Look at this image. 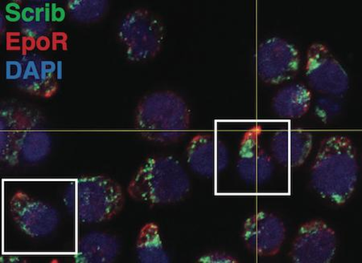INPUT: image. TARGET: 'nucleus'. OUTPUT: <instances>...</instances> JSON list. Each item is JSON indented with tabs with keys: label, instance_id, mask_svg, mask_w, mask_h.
I'll return each mask as SVG.
<instances>
[{
	"label": "nucleus",
	"instance_id": "nucleus-1",
	"mask_svg": "<svg viewBox=\"0 0 362 263\" xmlns=\"http://www.w3.org/2000/svg\"><path fill=\"white\" fill-rule=\"evenodd\" d=\"M52 139L40 111L19 102H3L0 110V157L16 166L37 164L50 153Z\"/></svg>",
	"mask_w": 362,
	"mask_h": 263
},
{
	"label": "nucleus",
	"instance_id": "nucleus-2",
	"mask_svg": "<svg viewBox=\"0 0 362 263\" xmlns=\"http://www.w3.org/2000/svg\"><path fill=\"white\" fill-rule=\"evenodd\" d=\"M358 176L357 150L351 140L338 135L325 138L312 167L315 191L332 203L344 204L352 197Z\"/></svg>",
	"mask_w": 362,
	"mask_h": 263
},
{
	"label": "nucleus",
	"instance_id": "nucleus-3",
	"mask_svg": "<svg viewBox=\"0 0 362 263\" xmlns=\"http://www.w3.org/2000/svg\"><path fill=\"white\" fill-rule=\"evenodd\" d=\"M191 189L188 173L173 157L156 156L144 161L127 186L134 200L149 204L183 200Z\"/></svg>",
	"mask_w": 362,
	"mask_h": 263
},
{
	"label": "nucleus",
	"instance_id": "nucleus-4",
	"mask_svg": "<svg viewBox=\"0 0 362 263\" xmlns=\"http://www.w3.org/2000/svg\"><path fill=\"white\" fill-rule=\"evenodd\" d=\"M135 120L136 130L145 139L157 143H172L188 132L190 110L177 93L158 91L140 100Z\"/></svg>",
	"mask_w": 362,
	"mask_h": 263
},
{
	"label": "nucleus",
	"instance_id": "nucleus-5",
	"mask_svg": "<svg viewBox=\"0 0 362 263\" xmlns=\"http://www.w3.org/2000/svg\"><path fill=\"white\" fill-rule=\"evenodd\" d=\"M74 202L81 224H101L112 219L124 209L121 185L103 175L81 178L74 185Z\"/></svg>",
	"mask_w": 362,
	"mask_h": 263
},
{
	"label": "nucleus",
	"instance_id": "nucleus-6",
	"mask_svg": "<svg viewBox=\"0 0 362 263\" xmlns=\"http://www.w3.org/2000/svg\"><path fill=\"white\" fill-rule=\"evenodd\" d=\"M118 39L127 59L142 62L160 54L165 39V27L151 11L139 8L129 11L118 28Z\"/></svg>",
	"mask_w": 362,
	"mask_h": 263
},
{
	"label": "nucleus",
	"instance_id": "nucleus-7",
	"mask_svg": "<svg viewBox=\"0 0 362 263\" xmlns=\"http://www.w3.org/2000/svg\"><path fill=\"white\" fill-rule=\"evenodd\" d=\"M6 79L28 94L51 98L59 90V68L54 60L33 52L5 63Z\"/></svg>",
	"mask_w": 362,
	"mask_h": 263
},
{
	"label": "nucleus",
	"instance_id": "nucleus-8",
	"mask_svg": "<svg viewBox=\"0 0 362 263\" xmlns=\"http://www.w3.org/2000/svg\"><path fill=\"white\" fill-rule=\"evenodd\" d=\"M305 75L312 89L325 95L340 97L349 89L348 73L323 44L309 47Z\"/></svg>",
	"mask_w": 362,
	"mask_h": 263
},
{
	"label": "nucleus",
	"instance_id": "nucleus-9",
	"mask_svg": "<svg viewBox=\"0 0 362 263\" xmlns=\"http://www.w3.org/2000/svg\"><path fill=\"white\" fill-rule=\"evenodd\" d=\"M257 73L266 84L279 85L293 78L300 66V54L293 44L279 37L267 39L257 51Z\"/></svg>",
	"mask_w": 362,
	"mask_h": 263
},
{
	"label": "nucleus",
	"instance_id": "nucleus-10",
	"mask_svg": "<svg viewBox=\"0 0 362 263\" xmlns=\"http://www.w3.org/2000/svg\"><path fill=\"white\" fill-rule=\"evenodd\" d=\"M9 210L17 227L31 238L50 236L61 221L60 214L54 207L23 191H17L11 197Z\"/></svg>",
	"mask_w": 362,
	"mask_h": 263
},
{
	"label": "nucleus",
	"instance_id": "nucleus-11",
	"mask_svg": "<svg viewBox=\"0 0 362 263\" xmlns=\"http://www.w3.org/2000/svg\"><path fill=\"white\" fill-rule=\"evenodd\" d=\"M337 251V236L324 221L303 224L294 239L290 257L295 263H329Z\"/></svg>",
	"mask_w": 362,
	"mask_h": 263
},
{
	"label": "nucleus",
	"instance_id": "nucleus-12",
	"mask_svg": "<svg viewBox=\"0 0 362 263\" xmlns=\"http://www.w3.org/2000/svg\"><path fill=\"white\" fill-rule=\"evenodd\" d=\"M242 236L251 253L259 257L276 256L284 243L286 227L276 215L258 212L245 221Z\"/></svg>",
	"mask_w": 362,
	"mask_h": 263
},
{
	"label": "nucleus",
	"instance_id": "nucleus-13",
	"mask_svg": "<svg viewBox=\"0 0 362 263\" xmlns=\"http://www.w3.org/2000/svg\"><path fill=\"white\" fill-rule=\"evenodd\" d=\"M262 128L254 126L244 133L239 146L237 171L250 185H261L272 177L274 166L272 157L262 147Z\"/></svg>",
	"mask_w": 362,
	"mask_h": 263
},
{
	"label": "nucleus",
	"instance_id": "nucleus-14",
	"mask_svg": "<svg viewBox=\"0 0 362 263\" xmlns=\"http://www.w3.org/2000/svg\"><path fill=\"white\" fill-rule=\"evenodd\" d=\"M187 161L192 171L200 176L212 178L229 166V150L214 134H197L187 147Z\"/></svg>",
	"mask_w": 362,
	"mask_h": 263
},
{
	"label": "nucleus",
	"instance_id": "nucleus-15",
	"mask_svg": "<svg viewBox=\"0 0 362 263\" xmlns=\"http://www.w3.org/2000/svg\"><path fill=\"white\" fill-rule=\"evenodd\" d=\"M313 149L310 133L300 130H279L271 140L274 159L285 167H299L306 161Z\"/></svg>",
	"mask_w": 362,
	"mask_h": 263
},
{
	"label": "nucleus",
	"instance_id": "nucleus-16",
	"mask_svg": "<svg viewBox=\"0 0 362 263\" xmlns=\"http://www.w3.org/2000/svg\"><path fill=\"white\" fill-rule=\"evenodd\" d=\"M119 239L110 233L93 231L80 239L77 261L83 263H110L120 253Z\"/></svg>",
	"mask_w": 362,
	"mask_h": 263
},
{
	"label": "nucleus",
	"instance_id": "nucleus-17",
	"mask_svg": "<svg viewBox=\"0 0 362 263\" xmlns=\"http://www.w3.org/2000/svg\"><path fill=\"white\" fill-rule=\"evenodd\" d=\"M313 93L302 84H291L283 87L272 101L274 112L280 118L299 119L310 109Z\"/></svg>",
	"mask_w": 362,
	"mask_h": 263
},
{
	"label": "nucleus",
	"instance_id": "nucleus-18",
	"mask_svg": "<svg viewBox=\"0 0 362 263\" xmlns=\"http://www.w3.org/2000/svg\"><path fill=\"white\" fill-rule=\"evenodd\" d=\"M57 20L56 9L50 2L28 4L21 10L19 27L21 32L33 39L43 38L52 32Z\"/></svg>",
	"mask_w": 362,
	"mask_h": 263
},
{
	"label": "nucleus",
	"instance_id": "nucleus-19",
	"mask_svg": "<svg viewBox=\"0 0 362 263\" xmlns=\"http://www.w3.org/2000/svg\"><path fill=\"white\" fill-rule=\"evenodd\" d=\"M136 255L139 261L143 263L170 262V257L163 247L158 225L148 223L141 228L137 238Z\"/></svg>",
	"mask_w": 362,
	"mask_h": 263
},
{
	"label": "nucleus",
	"instance_id": "nucleus-20",
	"mask_svg": "<svg viewBox=\"0 0 362 263\" xmlns=\"http://www.w3.org/2000/svg\"><path fill=\"white\" fill-rule=\"evenodd\" d=\"M108 8L109 3L106 0H69L66 4L69 19L80 23L100 20Z\"/></svg>",
	"mask_w": 362,
	"mask_h": 263
},
{
	"label": "nucleus",
	"instance_id": "nucleus-21",
	"mask_svg": "<svg viewBox=\"0 0 362 263\" xmlns=\"http://www.w3.org/2000/svg\"><path fill=\"white\" fill-rule=\"evenodd\" d=\"M198 262L202 263H237L238 260L230 254L221 252V251H213L203 255L197 259Z\"/></svg>",
	"mask_w": 362,
	"mask_h": 263
}]
</instances>
